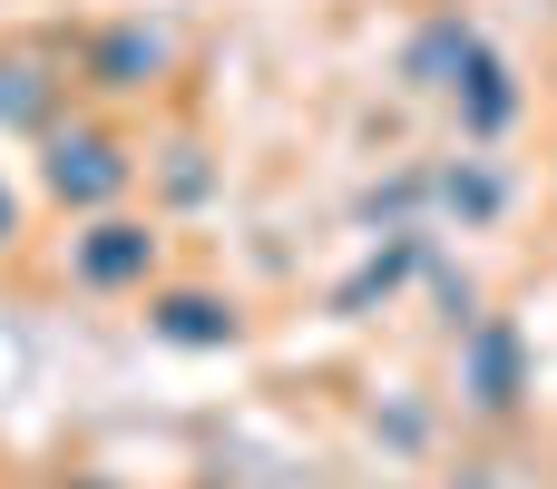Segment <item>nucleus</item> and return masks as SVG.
I'll return each mask as SVG.
<instances>
[{
  "instance_id": "obj_2",
  "label": "nucleus",
  "mask_w": 557,
  "mask_h": 489,
  "mask_svg": "<svg viewBox=\"0 0 557 489\" xmlns=\"http://www.w3.org/2000/svg\"><path fill=\"white\" fill-rule=\"evenodd\" d=\"M147 265H157L147 225H88V245H78V284H137Z\"/></svg>"
},
{
  "instance_id": "obj_8",
  "label": "nucleus",
  "mask_w": 557,
  "mask_h": 489,
  "mask_svg": "<svg viewBox=\"0 0 557 489\" xmlns=\"http://www.w3.org/2000/svg\"><path fill=\"white\" fill-rule=\"evenodd\" d=\"M0 118H39V78L29 69H0Z\"/></svg>"
},
{
  "instance_id": "obj_6",
  "label": "nucleus",
  "mask_w": 557,
  "mask_h": 489,
  "mask_svg": "<svg viewBox=\"0 0 557 489\" xmlns=\"http://www.w3.org/2000/svg\"><path fill=\"white\" fill-rule=\"evenodd\" d=\"M460 88H470V127H480V137H490V127H499V118L519 108V88H509V69H499V59H480V69L460 78Z\"/></svg>"
},
{
  "instance_id": "obj_7",
  "label": "nucleus",
  "mask_w": 557,
  "mask_h": 489,
  "mask_svg": "<svg viewBox=\"0 0 557 489\" xmlns=\"http://www.w3.org/2000/svg\"><path fill=\"white\" fill-rule=\"evenodd\" d=\"M480 402H490V412H499V402H519V343H509L499 323L480 333Z\"/></svg>"
},
{
  "instance_id": "obj_3",
  "label": "nucleus",
  "mask_w": 557,
  "mask_h": 489,
  "mask_svg": "<svg viewBox=\"0 0 557 489\" xmlns=\"http://www.w3.org/2000/svg\"><path fill=\"white\" fill-rule=\"evenodd\" d=\"M157 333H166V343H235V314H225L215 294H166V304H157Z\"/></svg>"
},
{
  "instance_id": "obj_1",
  "label": "nucleus",
  "mask_w": 557,
  "mask_h": 489,
  "mask_svg": "<svg viewBox=\"0 0 557 489\" xmlns=\"http://www.w3.org/2000/svg\"><path fill=\"white\" fill-rule=\"evenodd\" d=\"M49 186H59L69 206H108V196L127 186V157H117L108 137H49Z\"/></svg>"
},
{
  "instance_id": "obj_5",
  "label": "nucleus",
  "mask_w": 557,
  "mask_h": 489,
  "mask_svg": "<svg viewBox=\"0 0 557 489\" xmlns=\"http://www.w3.org/2000/svg\"><path fill=\"white\" fill-rule=\"evenodd\" d=\"M157 59H166V49H157L147 29H117V39L98 49V78H108V88H147V78H157Z\"/></svg>"
},
{
  "instance_id": "obj_4",
  "label": "nucleus",
  "mask_w": 557,
  "mask_h": 489,
  "mask_svg": "<svg viewBox=\"0 0 557 489\" xmlns=\"http://www.w3.org/2000/svg\"><path fill=\"white\" fill-rule=\"evenodd\" d=\"M441 69H480V39H470L460 20H441V29H431V39L411 49V78H421V88H450Z\"/></svg>"
},
{
  "instance_id": "obj_9",
  "label": "nucleus",
  "mask_w": 557,
  "mask_h": 489,
  "mask_svg": "<svg viewBox=\"0 0 557 489\" xmlns=\"http://www.w3.org/2000/svg\"><path fill=\"white\" fill-rule=\"evenodd\" d=\"M10 225H20V216H10V186H0V245H10Z\"/></svg>"
}]
</instances>
